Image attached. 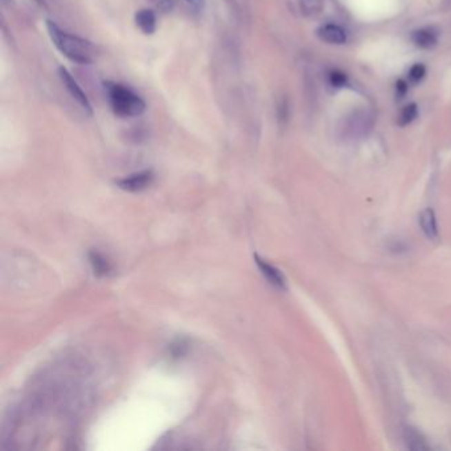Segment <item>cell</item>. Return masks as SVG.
Segmentation results:
<instances>
[{
    "instance_id": "obj_1",
    "label": "cell",
    "mask_w": 451,
    "mask_h": 451,
    "mask_svg": "<svg viewBox=\"0 0 451 451\" xmlns=\"http://www.w3.org/2000/svg\"><path fill=\"white\" fill-rule=\"evenodd\" d=\"M47 30L54 47L59 49L68 60L81 65L92 64L94 61L96 48L90 41L82 39L80 36L66 32L52 20H47Z\"/></svg>"
},
{
    "instance_id": "obj_2",
    "label": "cell",
    "mask_w": 451,
    "mask_h": 451,
    "mask_svg": "<svg viewBox=\"0 0 451 451\" xmlns=\"http://www.w3.org/2000/svg\"><path fill=\"white\" fill-rule=\"evenodd\" d=\"M103 88L109 105L115 115L122 118H132L145 113V101L132 89H130L129 86L114 81H105Z\"/></svg>"
},
{
    "instance_id": "obj_3",
    "label": "cell",
    "mask_w": 451,
    "mask_h": 451,
    "mask_svg": "<svg viewBox=\"0 0 451 451\" xmlns=\"http://www.w3.org/2000/svg\"><path fill=\"white\" fill-rule=\"evenodd\" d=\"M372 128V115L367 110H356L347 117L344 122V135L350 138H360L367 135Z\"/></svg>"
},
{
    "instance_id": "obj_4",
    "label": "cell",
    "mask_w": 451,
    "mask_h": 451,
    "mask_svg": "<svg viewBox=\"0 0 451 451\" xmlns=\"http://www.w3.org/2000/svg\"><path fill=\"white\" fill-rule=\"evenodd\" d=\"M59 76H60L61 82L64 83L65 89L69 92V94L72 96L73 99H76V102L80 105L81 109L85 113L93 115V108H92V103H90L89 98L85 94V92L81 89L80 83L74 80V77L70 74V72L64 66H60L59 68Z\"/></svg>"
},
{
    "instance_id": "obj_5",
    "label": "cell",
    "mask_w": 451,
    "mask_h": 451,
    "mask_svg": "<svg viewBox=\"0 0 451 451\" xmlns=\"http://www.w3.org/2000/svg\"><path fill=\"white\" fill-rule=\"evenodd\" d=\"M152 179H154V174L150 170H146L142 172L123 177V179L118 180L117 184L125 191L137 192V191H142V190L147 188L152 183Z\"/></svg>"
},
{
    "instance_id": "obj_6",
    "label": "cell",
    "mask_w": 451,
    "mask_h": 451,
    "mask_svg": "<svg viewBox=\"0 0 451 451\" xmlns=\"http://www.w3.org/2000/svg\"><path fill=\"white\" fill-rule=\"evenodd\" d=\"M256 262H257V266L261 270V273L263 274V277L275 286L277 289H281V290H285L286 289V281H285V277L282 275V273L275 269L274 266H272L270 263H268L265 259L258 257L256 256Z\"/></svg>"
},
{
    "instance_id": "obj_7",
    "label": "cell",
    "mask_w": 451,
    "mask_h": 451,
    "mask_svg": "<svg viewBox=\"0 0 451 451\" xmlns=\"http://www.w3.org/2000/svg\"><path fill=\"white\" fill-rule=\"evenodd\" d=\"M135 23H137V27L145 34H152L157 31V17L152 10L142 8V10L137 11Z\"/></svg>"
},
{
    "instance_id": "obj_8",
    "label": "cell",
    "mask_w": 451,
    "mask_h": 451,
    "mask_svg": "<svg viewBox=\"0 0 451 451\" xmlns=\"http://www.w3.org/2000/svg\"><path fill=\"white\" fill-rule=\"evenodd\" d=\"M318 36L322 39L323 41L331 43V44H343L347 41L345 31L335 24H327V26L321 27L318 30Z\"/></svg>"
},
{
    "instance_id": "obj_9",
    "label": "cell",
    "mask_w": 451,
    "mask_h": 451,
    "mask_svg": "<svg viewBox=\"0 0 451 451\" xmlns=\"http://www.w3.org/2000/svg\"><path fill=\"white\" fill-rule=\"evenodd\" d=\"M419 226L425 236L430 240H437L438 237V228H437V220H435L434 210L432 208H426L422 210L419 214Z\"/></svg>"
},
{
    "instance_id": "obj_10",
    "label": "cell",
    "mask_w": 451,
    "mask_h": 451,
    "mask_svg": "<svg viewBox=\"0 0 451 451\" xmlns=\"http://www.w3.org/2000/svg\"><path fill=\"white\" fill-rule=\"evenodd\" d=\"M413 43L419 48H433L437 44V33L432 28H422L413 33Z\"/></svg>"
},
{
    "instance_id": "obj_11",
    "label": "cell",
    "mask_w": 451,
    "mask_h": 451,
    "mask_svg": "<svg viewBox=\"0 0 451 451\" xmlns=\"http://www.w3.org/2000/svg\"><path fill=\"white\" fill-rule=\"evenodd\" d=\"M90 262L93 265V269L98 275H106L110 272V265L108 259L102 257L99 253H90Z\"/></svg>"
},
{
    "instance_id": "obj_12",
    "label": "cell",
    "mask_w": 451,
    "mask_h": 451,
    "mask_svg": "<svg viewBox=\"0 0 451 451\" xmlns=\"http://www.w3.org/2000/svg\"><path fill=\"white\" fill-rule=\"evenodd\" d=\"M301 10L305 15H315L321 11L323 0H299Z\"/></svg>"
},
{
    "instance_id": "obj_13",
    "label": "cell",
    "mask_w": 451,
    "mask_h": 451,
    "mask_svg": "<svg viewBox=\"0 0 451 451\" xmlns=\"http://www.w3.org/2000/svg\"><path fill=\"white\" fill-rule=\"evenodd\" d=\"M417 114H419V110H417V106L414 103L405 106L403 112H401V115H400V125L401 126L409 125L410 122H413L416 119Z\"/></svg>"
},
{
    "instance_id": "obj_14",
    "label": "cell",
    "mask_w": 451,
    "mask_h": 451,
    "mask_svg": "<svg viewBox=\"0 0 451 451\" xmlns=\"http://www.w3.org/2000/svg\"><path fill=\"white\" fill-rule=\"evenodd\" d=\"M330 82L335 88H343L347 83V76L339 70H334L330 74Z\"/></svg>"
},
{
    "instance_id": "obj_15",
    "label": "cell",
    "mask_w": 451,
    "mask_h": 451,
    "mask_svg": "<svg viewBox=\"0 0 451 451\" xmlns=\"http://www.w3.org/2000/svg\"><path fill=\"white\" fill-rule=\"evenodd\" d=\"M425 73H426V69H425V66H423V65H413V66H412V69H410V72H409V77H410V80L414 81V82H417V81L422 80V79H423Z\"/></svg>"
},
{
    "instance_id": "obj_16",
    "label": "cell",
    "mask_w": 451,
    "mask_h": 451,
    "mask_svg": "<svg viewBox=\"0 0 451 451\" xmlns=\"http://www.w3.org/2000/svg\"><path fill=\"white\" fill-rule=\"evenodd\" d=\"M406 442L408 443H410V442H414L416 443L413 450H425L426 449V446L423 445V442L419 441V434H417L416 432H412V430L406 432Z\"/></svg>"
},
{
    "instance_id": "obj_17",
    "label": "cell",
    "mask_w": 451,
    "mask_h": 451,
    "mask_svg": "<svg viewBox=\"0 0 451 451\" xmlns=\"http://www.w3.org/2000/svg\"><path fill=\"white\" fill-rule=\"evenodd\" d=\"M186 3L194 11H203L204 7H206L204 0H186Z\"/></svg>"
},
{
    "instance_id": "obj_18",
    "label": "cell",
    "mask_w": 451,
    "mask_h": 451,
    "mask_svg": "<svg viewBox=\"0 0 451 451\" xmlns=\"http://www.w3.org/2000/svg\"><path fill=\"white\" fill-rule=\"evenodd\" d=\"M397 90H399V93H400V96H403L405 94V92L408 90V86H406V83H405V81H399L397 82Z\"/></svg>"
}]
</instances>
